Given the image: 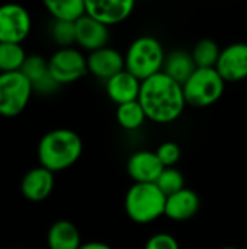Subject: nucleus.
Listing matches in <instances>:
<instances>
[{
  "label": "nucleus",
  "mask_w": 247,
  "mask_h": 249,
  "mask_svg": "<svg viewBox=\"0 0 247 249\" xmlns=\"http://www.w3.org/2000/svg\"><path fill=\"white\" fill-rule=\"evenodd\" d=\"M138 102L141 104L147 120L157 124L176 121L186 107L182 85L163 71L141 82Z\"/></svg>",
  "instance_id": "f257e3e1"
},
{
  "label": "nucleus",
  "mask_w": 247,
  "mask_h": 249,
  "mask_svg": "<svg viewBox=\"0 0 247 249\" xmlns=\"http://www.w3.org/2000/svg\"><path fill=\"white\" fill-rule=\"evenodd\" d=\"M83 153L80 136L70 128H55L42 136L36 155L39 166L51 172H60L73 166Z\"/></svg>",
  "instance_id": "f03ea898"
},
{
  "label": "nucleus",
  "mask_w": 247,
  "mask_h": 249,
  "mask_svg": "<svg viewBox=\"0 0 247 249\" xmlns=\"http://www.w3.org/2000/svg\"><path fill=\"white\" fill-rule=\"evenodd\" d=\"M166 53L160 41L151 35H141L131 42L125 54V70L141 82L163 71Z\"/></svg>",
  "instance_id": "7ed1b4c3"
},
{
  "label": "nucleus",
  "mask_w": 247,
  "mask_h": 249,
  "mask_svg": "<svg viewBox=\"0 0 247 249\" xmlns=\"http://www.w3.org/2000/svg\"><path fill=\"white\" fill-rule=\"evenodd\" d=\"M166 198L156 184H132L125 194V213L134 223L148 225L165 216Z\"/></svg>",
  "instance_id": "20e7f679"
},
{
  "label": "nucleus",
  "mask_w": 247,
  "mask_h": 249,
  "mask_svg": "<svg viewBox=\"0 0 247 249\" xmlns=\"http://www.w3.org/2000/svg\"><path fill=\"white\" fill-rule=\"evenodd\" d=\"M182 88L186 105L207 108L221 99L226 82L215 69H197Z\"/></svg>",
  "instance_id": "39448f33"
},
{
  "label": "nucleus",
  "mask_w": 247,
  "mask_h": 249,
  "mask_svg": "<svg viewBox=\"0 0 247 249\" xmlns=\"http://www.w3.org/2000/svg\"><path fill=\"white\" fill-rule=\"evenodd\" d=\"M33 93L31 82L20 73H0V115L16 117L31 101Z\"/></svg>",
  "instance_id": "423d86ee"
},
{
  "label": "nucleus",
  "mask_w": 247,
  "mask_h": 249,
  "mask_svg": "<svg viewBox=\"0 0 247 249\" xmlns=\"http://www.w3.org/2000/svg\"><path fill=\"white\" fill-rule=\"evenodd\" d=\"M49 73L55 82L61 85L74 83L87 74V57L77 48H58L48 58Z\"/></svg>",
  "instance_id": "0eeeda50"
},
{
  "label": "nucleus",
  "mask_w": 247,
  "mask_h": 249,
  "mask_svg": "<svg viewBox=\"0 0 247 249\" xmlns=\"http://www.w3.org/2000/svg\"><path fill=\"white\" fill-rule=\"evenodd\" d=\"M32 28L29 12L15 3L0 6V42L22 44L28 38Z\"/></svg>",
  "instance_id": "6e6552de"
},
{
  "label": "nucleus",
  "mask_w": 247,
  "mask_h": 249,
  "mask_svg": "<svg viewBox=\"0 0 247 249\" xmlns=\"http://www.w3.org/2000/svg\"><path fill=\"white\" fill-rule=\"evenodd\" d=\"M215 70L226 83L242 82L247 79V42H234L224 47Z\"/></svg>",
  "instance_id": "1a4fd4ad"
},
{
  "label": "nucleus",
  "mask_w": 247,
  "mask_h": 249,
  "mask_svg": "<svg viewBox=\"0 0 247 249\" xmlns=\"http://www.w3.org/2000/svg\"><path fill=\"white\" fill-rule=\"evenodd\" d=\"M134 6L132 0H86V15L109 28L130 18Z\"/></svg>",
  "instance_id": "9d476101"
},
{
  "label": "nucleus",
  "mask_w": 247,
  "mask_h": 249,
  "mask_svg": "<svg viewBox=\"0 0 247 249\" xmlns=\"http://www.w3.org/2000/svg\"><path fill=\"white\" fill-rule=\"evenodd\" d=\"M163 169L156 152L151 150H138L127 162V172L134 184H156Z\"/></svg>",
  "instance_id": "9b49d317"
},
{
  "label": "nucleus",
  "mask_w": 247,
  "mask_h": 249,
  "mask_svg": "<svg viewBox=\"0 0 247 249\" xmlns=\"http://www.w3.org/2000/svg\"><path fill=\"white\" fill-rule=\"evenodd\" d=\"M20 73L31 82L33 92L41 95H49L54 93L60 85L55 82V79L49 73L48 60L39 54H31L26 55V60L20 69Z\"/></svg>",
  "instance_id": "f8f14e48"
},
{
  "label": "nucleus",
  "mask_w": 247,
  "mask_h": 249,
  "mask_svg": "<svg viewBox=\"0 0 247 249\" xmlns=\"http://www.w3.org/2000/svg\"><path fill=\"white\" fill-rule=\"evenodd\" d=\"M125 70V55L112 47H105L87 55V71L98 79L108 82Z\"/></svg>",
  "instance_id": "ddd939ff"
},
{
  "label": "nucleus",
  "mask_w": 247,
  "mask_h": 249,
  "mask_svg": "<svg viewBox=\"0 0 247 249\" xmlns=\"http://www.w3.org/2000/svg\"><path fill=\"white\" fill-rule=\"evenodd\" d=\"M54 172L44 166H36L28 171L20 181V193L31 203L47 200L54 190Z\"/></svg>",
  "instance_id": "4468645a"
},
{
  "label": "nucleus",
  "mask_w": 247,
  "mask_h": 249,
  "mask_svg": "<svg viewBox=\"0 0 247 249\" xmlns=\"http://www.w3.org/2000/svg\"><path fill=\"white\" fill-rule=\"evenodd\" d=\"M109 28L96 19L84 15L76 22V44L83 50L93 53L108 47Z\"/></svg>",
  "instance_id": "2eb2a0df"
},
{
  "label": "nucleus",
  "mask_w": 247,
  "mask_h": 249,
  "mask_svg": "<svg viewBox=\"0 0 247 249\" xmlns=\"http://www.w3.org/2000/svg\"><path fill=\"white\" fill-rule=\"evenodd\" d=\"M199 196L191 188H183L166 198L165 216L175 222H185L192 219L199 212Z\"/></svg>",
  "instance_id": "dca6fc26"
},
{
  "label": "nucleus",
  "mask_w": 247,
  "mask_h": 249,
  "mask_svg": "<svg viewBox=\"0 0 247 249\" xmlns=\"http://www.w3.org/2000/svg\"><path fill=\"white\" fill-rule=\"evenodd\" d=\"M141 90V80L124 70L106 82V93L112 102L116 105L138 101Z\"/></svg>",
  "instance_id": "f3484780"
},
{
  "label": "nucleus",
  "mask_w": 247,
  "mask_h": 249,
  "mask_svg": "<svg viewBox=\"0 0 247 249\" xmlns=\"http://www.w3.org/2000/svg\"><path fill=\"white\" fill-rule=\"evenodd\" d=\"M48 249H79L82 247L80 232L70 220H57L47 233Z\"/></svg>",
  "instance_id": "a211bd4d"
},
{
  "label": "nucleus",
  "mask_w": 247,
  "mask_h": 249,
  "mask_svg": "<svg viewBox=\"0 0 247 249\" xmlns=\"http://www.w3.org/2000/svg\"><path fill=\"white\" fill-rule=\"evenodd\" d=\"M198 67L192 58V54L185 50H175L166 54L163 73L182 86L188 82V79L195 73Z\"/></svg>",
  "instance_id": "6ab92c4d"
},
{
  "label": "nucleus",
  "mask_w": 247,
  "mask_h": 249,
  "mask_svg": "<svg viewBox=\"0 0 247 249\" xmlns=\"http://www.w3.org/2000/svg\"><path fill=\"white\" fill-rule=\"evenodd\" d=\"M44 6L54 20L76 23L86 15V0H47Z\"/></svg>",
  "instance_id": "aec40b11"
},
{
  "label": "nucleus",
  "mask_w": 247,
  "mask_h": 249,
  "mask_svg": "<svg viewBox=\"0 0 247 249\" xmlns=\"http://www.w3.org/2000/svg\"><path fill=\"white\" fill-rule=\"evenodd\" d=\"M191 54L198 69H215L221 54V48L214 39L204 38L195 44Z\"/></svg>",
  "instance_id": "412c9836"
},
{
  "label": "nucleus",
  "mask_w": 247,
  "mask_h": 249,
  "mask_svg": "<svg viewBox=\"0 0 247 249\" xmlns=\"http://www.w3.org/2000/svg\"><path fill=\"white\" fill-rule=\"evenodd\" d=\"M26 60V53L20 44L0 42V73L20 71Z\"/></svg>",
  "instance_id": "4be33fe9"
},
{
  "label": "nucleus",
  "mask_w": 247,
  "mask_h": 249,
  "mask_svg": "<svg viewBox=\"0 0 247 249\" xmlns=\"http://www.w3.org/2000/svg\"><path fill=\"white\" fill-rule=\"evenodd\" d=\"M147 120L146 112L138 101L118 105L116 108V121L125 130H137Z\"/></svg>",
  "instance_id": "5701e85b"
},
{
  "label": "nucleus",
  "mask_w": 247,
  "mask_h": 249,
  "mask_svg": "<svg viewBox=\"0 0 247 249\" xmlns=\"http://www.w3.org/2000/svg\"><path fill=\"white\" fill-rule=\"evenodd\" d=\"M156 185L159 187V190L166 197L173 196V194L179 193L181 190L186 188L185 187V177L176 168H165L163 172L160 174L159 179L156 181Z\"/></svg>",
  "instance_id": "b1692460"
},
{
  "label": "nucleus",
  "mask_w": 247,
  "mask_h": 249,
  "mask_svg": "<svg viewBox=\"0 0 247 249\" xmlns=\"http://www.w3.org/2000/svg\"><path fill=\"white\" fill-rule=\"evenodd\" d=\"M49 34L60 48H70L76 44V23L73 22L54 20L49 28Z\"/></svg>",
  "instance_id": "393cba45"
},
{
  "label": "nucleus",
  "mask_w": 247,
  "mask_h": 249,
  "mask_svg": "<svg viewBox=\"0 0 247 249\" xmlns=\"http://www.w3.org/2000/svg\"><path fill=\"white\" fill-rule=\"evenodd\" d=\"M156 155L159 158V160L162 162V165L165 168H175V165L179 162L181 159V147L178 143L175 142H165L162 143L157 150H156Z\"/></svg>",
  "instance_id": "a878e982"
},
{
  "label": "nucleus",
  "mask_w": 247,
  "mask_h": 249,
  "mask_svg": "<svg viewBox=\"0 0 247 249\" xmlns=\"http://www.w3.org/2000/svg\"><path fill=\"white\" fill-rule=\"evenodd\" d=\"M144 249H181V247L175 236L170 233L159 232L146 242Z\"/></svg>",
  "instance_id": "bb28decb"
},
{
  "label": "nucleus",
  "mask_w": 247,
  "mask_h": 249,
  "mask_svg": "<svg viewBox=\"0 0 247 249\" xmlns=\"http://www.w3.org/2000/svg\"><path fill=\"white\" fill-rule=\"evenodd\" d=\"M79 249H114L111 245L105 244V242H86V244H82V247Z\"/></svg>",
  "instance_id": "cd10ccee"
},
{
  "label": "nucleus",
  "mask_w": 247,
  "mask_h": 249,
  "mask_svg": "<svg viewBox=\"0 0 247 249\" xmlns=\"http://www.w3.org/2000/svg\"><path fill=\"white\" fill-rule=\"evenodd\" d=\"M221 249H237V248H234V247H223Z\"/></svg>",
  "instance_id": "c85d7f7f"
},
{
  "label": "nucleus",
  "mask_w": 247,
  "mask_h": 249,
  "mask_svg": "<svg viewBox=\"0 0 247 249\" xmlns=\"http://www.w3.org/2000/svg\"><path fill=\"white\" fill-rule=\"evenodd\" d=\"M15 249H20V248H15Z\"/></svg>",
  "instance_id": "c756f323"
},
{
  "label": "nucleus",
  "mask_w": 247,
  "mask_h": 249,
  "mask_svg": "<svg viewBox=\"0 0 247 249\" xmlns=\"http://www.w3.org/2000/svg\"><path fill=\"white\" fill-rule=\"evenodd\" d=\"M246 249H247V248H246Z\"/></svg>",
  "instance_id": "7c9ffc66"
}]
</instances>
